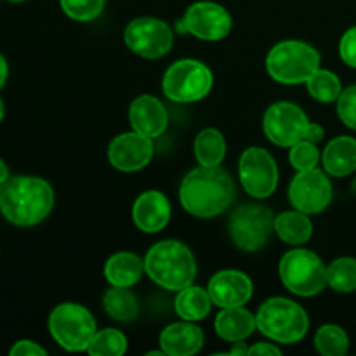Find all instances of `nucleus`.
<instances>
[{
	"label": "nucleus",
	"mask_w": 356,
	"mask_h": 356,
	"mask_svg": "<svg viewBox=\"0 0 356 356\" xmlns=\"http://www.w3.org/2000/svg\"><path fill=\"white\" fill-rule=\"evenodd\" d=\"M275 232V216L263 204H243L233 211L228 221L232 242L245 252L263 249Z\"/></svg>",
	"instance_id": "nucleus-9"
},
{
	"label": "nucleus",
	"mask_w": 356,
	"mask_h": 356,
	"mask_svg": "<svg viewBox=\"0 0 356 356\" xmlns=\"http://www.w3.org/2000/svg\"><path fill=\"white\" fill-rule=\"evenodd\" d=\"M124 42L134 54L146 59H159L172 49L174 33L162 19L138 17L125 26Z\"/></svg>",
	"instance_id": "nucleus-12"
},
{
	"label": "nucleus",
	"mask_w": 356,
	"mask_h": 356,
	"mask_svg": "<svg viewBox=\"0 0 356 356\" xmlns=\"http://www.w3.org/2000/svg\"><path fill=\"white\" fill-rule=\"evenodd\" d=\"M7 75H9V66H7L6 58H3V56L0 54V89H2V87L6 86Z\"/></svg>",
	"instance_id": "nucleus-39"
},
{
	"label": "nucleus",
	"mask_w": 356,
	"mask_h": 356,
	"mask_svg": "<svg viewBox=\"0 0 356 356\" xmlns=\"http://www.w3.org/2000/svg\"><path fill=\"white\" fill-rule=\"evenodd\" d=\"M212 305L214 302H212L209 291L202 287H195V285H188V287L181 289L176 296V301H174L176 313L183 320H188V322L204 320L211 313Z\"/></svg>",
	"instance_id": "nucleus-23"
},
{
	"label": "nucleus",
	"mask_w": 356,
	"mask_h": 356,
	"mask_svg": "<svg viewBox=\"0 0 356 356\" xmlns=\"http://www.w3.org/2000/svg\"><path fill=\"white\" fill-rule=\"evenodd\" d=\"M282 284L292 294L313 298L327 287V266L308 249H292L284 254L278 266Z\"/></svg>",
	"instance_id": "nucleus-6"
},
{
	"label": "nucleus",
	"mask_w": 356,
	"mask_h": 356,
	"mask_svg": "<svg viewBox=\"0 0 356 356\" xmlns=\"http://www.w3.org/2000/svg\"><path fill=\"white\" fill-rule=\"evenodd\" d=\"M308 115L294 103L278 101L266 110L263 117V129L273 145L291 148L302 141L308 131Z\"/></svg>",
	"instance_id": "nucleus-13"
},
{
	"label": "nucleus",
	"mask_w": 356,
	"mask_h": 356,
	"mask_svg": "<svg viewBox=\"0 0 356 356\" xmlns=\"http://www.w3.org/2000/svg\"><path fill=\"white\" fill-rule=\"evenodd\" d=\"M334 197L332 183L320 169L298 170L289 186V200L294 209L305 214H320L330 205Z\"/></svg>",
	"instance_id": "nucleus-14"
},
{
	"label": "nucleus",
	"mask_w": 356,
	"mask_h": 356,
	"mask_svg": "<svg viewBox=\"0 0 356 356\" xmlns=\"http://www.w3.org/2000/svg\"><path fill=\"white\" fill-rule=\"evenodd\" d=\"M275 232L280 236L282 242L291 245H302L313 235V225L308 214L301 211L282 212L275 218Z\"/></svg>",
	"instance_id": "nucleus-24"
},
{
	"label": "nucleus",
	"mask_w": 356,
	"mask_h": 356,
	"mask_svg": "<svg viewBox=\"0 0 356 356\" xmlns=\"http://www.w3.org/2000/svg\"><path fill=\"white\" fill-rule=\"evenodd\" d=\"M249 355H270V356H280L282 351L278 350L275 344L271 343H256L254 346L249 348Z\"/></svg>",
	"instance_id": "nucleus-36"
},
{
	"label": "nucleus",
	"mask_w": 356,
	"mask_h": 356,
	"mask_svg": "<svg viewBox=\"0 0 356 356\" xmlns=\"http://www.w3.org/2000/svg\"><path fill=\"white\" fill-rule=\"evenodd\" d=\"M129 120H131L132 131L152 139L162 136L169 124L163 103L149 94H143L132 101L129 108Z\"/></svg>",
	"instance_id": "nucleus-17"
},
{
	"label": "nucleus",
	"mask_w": 356,
	"mask_h": 356,
	"mask_svg": "<svg viewBox=\"0 0 356 356\" xmlns=\"http://www.w3.org/2000/svg\"><path fill=\"white\" fill-rule=\"evenodd\" d=\"M7 179H9V169H7L6 162H3V160L0 159V184L6 183Z\"/></svg>",
	"instance_id": "nucleus-40"
},
{
	"label": "nucleus",
	"mask_w": 356,
	"mask_h": 356,
	"mask_svg": "<svg viewBox=\"0 0 356 356\" xmlns=\"http://www.w3.org/2000/svg\"><path fill=\"white\" fill-rule=\"evenodd\" d=\"M214 76L211 68L197 59H179L165 70L162 90L174 103H195L211 92Z\"/></svg>",
	"instance_id": "nucleus-8"
},
{
	"label": "nucleus",
	"mask_w": 356,
	"mask_h": 356,
	"mask_svg": "<svg viewBox=\"0 0 356 356\" xmlns=\"http://www.w3.org/2000/svg\"><path fill=\"white\" fill-rule=\"evenodd\" d=\"M153 139L139 132L118 134L108 146V160L111 165L122 172H136L152 162Z\"/></svg>",
	"instance_id": "nucleus-15"
},
{
	"label": "nucleus",
	"mask_w": 356,
	"mask_h": 356,
	"mask_svg": "<svg viewBox=\"0 0 356 356\" xmlns=\"http://www.w3.org/2000/svg\"><path fill=\"white\" fill-rule=\"evenodd\" d=\"M195 159L204 167H218L226 156V139L218 129H202L193 143Z\"/></svg>",
	"instance_id": "nucleus-26"
},
{
	"label": "nucleus",
	"mask_w": 356,
	"mask_h": 356,
	"mask_svg": "<svg viewBox=\"0 0 356 356\" xmlns=\"http://www.w3.org/2000/svg\"><path fill=\"white\" fill-rule=\"evenodd\" d=\"M337 115L346 127L356 131V86L343 89L337 99Z\"/></svg>",
	"instance_id": "nucleus-33"
},
{
	"label": "nucleus",
	"mask_w": 356,
	"mask_h": 356,
	"mask_svg": "<svg viewBox=\"0 0 356 356\" xmlns=\"http://www.w3.org/2000/svg\"><path fill=\"white\" fill-rule=\"evenodd\" d=\"M327 287L341 294H350L356 291L355 257H337L327 266Z\"/></svg>",
	"instance_id": "nucleus-28"
},
{
	"label": "nucleus",
	"mask_w": 356,
	"mask_h": 356,
	"mask_svg": "<svg viewBox=\"0 0 356 356\" xmlns=\"http://www.w3.org/2000/svg\"><path fill=\"white\" fill-rule=\"evenodd\" d=\"M256 325L263 336L280 344H296L308 334L306 309L287 298H270L259 306Z\"/></svg>",
	"instance_id": "nucleus-4"
},
{
	"label": "nucleus",
	"mask_w": 356,
	"mask_h": 356,
	"mask_svg": "<svg viewBox=\"0 0 356 356\" xmlns=\"http://www.w3.org/2000/svg\"><path fill=\"white\" fill-rule=\"evenodd\" d=\"M160 350L170 356L197 355L204 346V332L195 322L170 323L160 334Z\"/></svg>",
	"instance_id": "nucleus-19"
},
{
	"label": "nucleus",
	"mask_w": 356,
	"mask_h": 356,
	"mask_svg": "<svg viewBox=\"0 0 356 356\" xmlns=\"http://www.w3.org/2000/svg\"><path fill=\"white\" fill-rule=\"evenodd\" d=\"M59 3L70 19L80 23L96 19L104 9V0H59Z\"/></svg>",
	"instance_id": "nucleus-31"
},
{
	"label": "nucleus",
	"mask_w": 356,
	"mask_h": 356,
	"mask_svg": "<svg viewBox=\"0 0 356 356\" xmlns=\"http://www.w3.org/2000/svg\"><path fill=\"white\" fill-rule=\"evenodd\" d=\"M9 355L10 356H45L47 355V351H45L42 346H38L37 343H33V341L23 339V341H17V343L10 348Z\"/></svg>",
	"instance_id": "nucleus-35"
},
{
	"label": "nucleus",
	"mask_w": 356,
	"mask_h": 356,
	"mask_svg": "<svg viewBox=\"0 0 356 356\" xmlns=\"http://www.w3.org/2000/svg\"><path fill=\"white\" fill-rule=\"evenodd\" d=\"M229 355H235V356L249 355V346H247L243 341H236V343H233V348L229 350Z\"/></svg>",
	"instance_id": "nucleus-38"
},
{
	"label": "nucleus",
	"mask_w": 356,
	"mask_h": 356,
	"mask_svg": "<svg viewBox=\"0 0 356 356\" xmlns=\"http://www.w3.org/2000/svg\"><path fill=\"white\" fill-rule=\"evenodd\" d=\"M127 351V337L117 329H103L94 334L87 353L90 356H122Z\"/></svg>",
	"instance_id": "nucleus-30"
},
{
	"label": "nucleus",
	"mask_w": 356,
	"mask_h": 356,
	"mask_svg": "<svg viewBox=\"0 0 356 356\" xmlns=\"http://www.w3.org/2000/svg\"><path fill=\"white\" fill-rule=\"evenodd\" d=\"M145 273V259L132 252H117L104 264V278L115 287H132Z\"/></svg>",
	"instance_id": "nucleus-22"
},
{
	"label": "nucleus",
	"mask_w": 356,
	"mask_h": 356,
	"mask_svg": "<svg viewBox=\"0 0 356 356\" xmlns=\"http://www.w3.org/2000/svg\"><path fill=\"white\" fill-rule=\"evenodd\" d=\"M103 309L110 318L117 320V322L127 323L138 318L139 305L138 298L131 287H115L108 289L103 296Z\"/></svg>",
	"instance_id": "nucleus-25"
},
{
	"label": "nucleus",
	"mask_w": 356,
	"mask_h": 356,
	"mask_svg": "<svg viewBox=\"0 0 356 356\" xmlns=\"http://www.w3.org/2000/svg\"><path fill=\"white\" fill-rule=\"evenodd\" d=\"M323 169L332 177H346L356 170V139L351 136L334 138L322 153Z\"/></svg>",
	"instance_id": "nucleus-20"
},
{
	"label": "nucleus",
	"mask_w": 356,
	"mask_h": 356,
	"mask_svg": "<svg viewBox=\"0 0 356 356\" xmlns=\"http://www.w3.org/2000/svg\"><path fill=\"white\" fill-rule=\"evenodd\" d=\"M9 2H14V3H17V2H24V0H9Z\"/></svg>",
	"instance_id": "nucleus-43"
},
{
	"label": "nucleus",
	"mask_w": 356,
	"mask_h": 356,
	"mask_svg": "<svg viewBox=\"0 0 356 356\" xmlns=\"http://www.w3.org/2000/svg\"><path fill=\"white\" fill-rule=\"evenodd\" d=\"M233 19L228 10L216 2L191 3L184 13L183 19L176 21V31L179 35H193L200 40L218 42L228 37Z\"/></svg>",
	"instance_id": "nucleus-10"
},
{
	"label": "nucleus",
	"mask_w": 356,
	"mask_h": 356,
	"mask_svg": "<svg viewBox=\"0 0 356 356\" xmlns=\"http://www.w3.org/2000/svg\"><path fill=\"white\" fill-rule=\"evenodd\" d=\"M320 159H322V155H320L315 143L306 141V139L291 146V153H289V162L296 170L315 169L318 165Z\"/></svg>",
	"instance_id": "nucleus-32"
},
{
	"label": "nucleus",
	"mask_w": 356,
	"mask_h": 356,
	"mask_svg": "<svg viewBox=\"0 0 356 356\" xmlns=\"http://www.w3.org/2000/svg\"><path fill=\"white\" fill-rule=\"evenodd\" d=\"M3 115H6V106H3V101L2 97H0V122L3 120Z\"/></svg>",
	"instance_id": "nucleus-41"
},
{
	"label": "nucleus",
	"mask_w": 356,
	"mask_h": 356,
	"mask_svg": "<svg viewBox=\"0 0 356 356\" xmlns=\"http://www.w3.org/2000/svg\"><path fill=\"white\" fill-rule=\"evenodd\" d=\"M323 136H325V129H323L322 125L312 124V122H309L308 131H306V136H305L306 141H312L315 143V145H318V143L323 139Z\"/></svg>",
	"instance_id": "nucleus-37"
},
{
	"label": "nucleus",
	"mask_w": 356,
	"mask_h": 356,
	"mask_svg": "<svg viewBox=\"0 0 356 356\" xmlns=\"http://www.w3.org/2000/svg\"><path fill=\"white\" fill-rule=\"evenodd\" d=\"M235 200V183L221 167H197L181 181L179 202L188 214L200 219L222 214Z\"/></svg>",
	"instance_id": "nucleus-1"
},
{
	"label": "nucleus",
	"mask_w": 356,
	"mask_h": 356,
	"mask_svg": "<svg viewBox=\"0 0 356 356\" xmlns=\"http://www.w3.org/2000/svg\"><path fill=\"white\" fill-rule=\"evenodd\" d=\"M351 191H353V195L356 197V179L353 181V184H351Z\"/></svg>",
	"instance_id": "nucleus-42"
},
{
	"label": "nucleus",
	"mask_w": 356,
	"mask_h": 356,
	"mask_svg": "<svg viewBox=\"0 0 356 356\" xmlns=\"http://www.w3.org/2000/svg\"><path fill=\"white\" fill-rule=\"evenodd\" d=\"M96 329L92 313L76 302H61L49 315V332L66 351H87Z\"/></svg>",
	"instance_id": "nucleus-7"
},
{
	"label": "nucleus",
	"mask_w": 356,
	"mask_h": 356,
	"mask_svg": "<svg viewBox=\"0 0 356 356\" xmlns=\"http://www.w3.org/2000/svg\"><path fill=\"white\" fill-rule=\"evenodd\" d=\"M54 190L45 179L14 176L0 184V212L14 226L30 228L51 214Z\"/></svg>",
	"instance_id": "nucleus-2"
},
{
	"label": "nucleus",
	"mask_w": 356,
	"mask_h": 356,
	"mask_svg": "<svg viewBox=\"0 0 356 356\" xmlns=\"http://www.w3.org/2000/svg\"><path fill=\"white\" fill-rule=\"evenodd\" d=\"M320 68V52L301 40H284L271 47L266 56V70L275 82L285 86L306 83Z\"/></svg>",
	"instance_id": "nucleus-5"
},
{
	"label": "nucleus",
	"mask_w": 356,
	"mask_h": 356,
	"mask_svg": "<svg viewBox=\"0 0 356 356\" xmlns=\"http://www.w3.org/2000/svg\"><path fill=\"white\" fill-rule=\"evenodd\" d=\"M238 177L243 190L252 198L271 197L278 186V167L268 149L252 146L238 160Z\"/></svg>",
	"instance_id": "nucleus-11"
},
{
	"label": "nucleus",
	"mask_w": 356,
	"mask_h": 356,
	"mask_svg": "<svg viewBox=\"0 0 356 356\" xmlns=\"http://www.w3.org/2000/svg\"><path fill=\"white\" fill-rule=\"evenodd\" d=\"M214 329L222 341L228 343L245 341L257 329L256 316L243 306L222 308V312L216 316Z\"/></svg>",
	"instance_id": "nucleus-21"
},
{
	"label": "nucleus",
	"mask_w": 356,
	"mask_h": 356,
	"mask_svg": "<svg viewBox=\"0 0 356 356\" xmlns=\"http://www.w3.org/2000/svg\"><path fill=\"white\" fill-rule=\"evenodd\" d=\"M145 273L159 287L179 292L193 284L197 277V261L190 247L183 242L162 240L146 252Z\"/></svg>",
	"instance_id": "nucleus-3"
},
{
	"label": "nucleus",
	"mask_w": 356,
	"mask_h": 356,
	"mask_svg": "<svg viewBox=\"0 0 356 356\" xmlns=\"http://www.w3.org/2000/svg\"><path fill=\"white\" fill-rule=\"evenodd\" d=\"M207 291L216 306L235 308V306H243L250 301L254 285L243 271L222 270L211 278Z\"/></svg>",
	"instance_id": "nucleus-16"
},
{
	"label": "nucleus",
	"mask_w": 356,
	"mask_h": 356,
	"mask_svg": "<svg viewBox=\"0 0 356 356\" xmlns=\"http://www.w3.org/2000/svg\"><path fill=\"white\" fill-rule=\"evenodd\" d=\"M169 198L156 190H148L136 198L132 205V221L143 233H159L169 225Z\"/></svg>",
	"instance_id": "nucleus-18"
},
{
	"label": "nucleus",
	"mask_w": 356,
	"mask_h": 356,
	"mask_svg": "<svg viewBox=\"0 0 356 356\" xmlns=\"http://www.w3.org/2000/svg\"><path fill=\"white\" fill-rule=\"evenodd\" d=\"M339 56L348 66L356 68V26L344 31L339 42Z\"/></svg>",
	"instance_id": "nucleus-34"
},
{
	"label": "nucleus",
	"mask_w": 356,
	"mask_h": 356,
	"mask_svg": "<svg viewBox=\"0 0 356 356\" xmlns=\"http://www.w3.org/2000/svg\"><path fill=\"white\" fill-rule=\"evenodd\" d=\"M315 348L323 356H344L350 350V337L343 327L325 323L316 330Z\"/></svg>",
	"instance_id": "nucleus-29"
},
{
	"label": "nucleus",
	"mask_w": 356,
	"mask_h": 356,
	"mask_svg": "<svg viewBox=\"0 0 356 356\" xmlns=\"http://www.w3.org/2000/svg\"><path fill=\"white\" fill-rule=\"evenodd\" d=\"M306 89L309 96L316 99L318 103H334L339 99L343 92L339 76L330 70L318 68L308 80H306Z\"/></svg>",
	"instance_id": "nucleus-27"
}]
</instances>
